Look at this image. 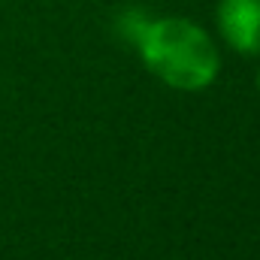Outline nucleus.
<instances>
[{"label":"nucleus","instance_id":"1","mask_svg":"<svg viewBox=\"0 0 260 260\" xmlns=\"http://www.w3.org/2000/svg\"><path fill=\"white\" fill-rule=\"evenodd\" d=\"M142 64L176 91H203L221 73L215 40L188 18L142 21L133 34Z\"/></svg>","mask_w":260,"mask_h":260},{"label":"nucleus","instance_id":"2","mask_svg":"<svg viewBox=\"0 0 260 260\" xmlns=\"http://www.w3.org/2000/svg\"><path fill=\"white\" fill-rule=\"evenodd\" d=\"M218 34L239 55H260V0H221Z\"/></svg>","mask_w":260,"mask_h":260},{"label":"nucleus","instance_id":"3","mask_svg":"<svg viewBox=\"0 0 260 260\" xmlns=\"http://www.w3.org/2000/svg\"><path fill=\"white\" fill-rule=\"evenodd\" d=\"M257 91H260V76H257Z\"/></svg>","mask_w":260,"mask_h":260}]
</instances>
